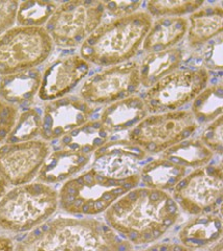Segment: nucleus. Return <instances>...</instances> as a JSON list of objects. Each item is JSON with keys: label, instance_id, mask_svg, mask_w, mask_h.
<instances>
[{"label": "nucleus", "instance_id": "27", "mask_svg": "<svg viewBox=\"0 0 223 251\" xmlns=\"http://www.w3.org/2000/svg\"><path fill=\"white\" fill-rule=\"evenodd\" d=\"M205 2L199 0H151L146 3V11L152 18L184 17L194 13Z\"/></svg>", "mask_w": 223, "mask_h": 251}, {"label": "nucleus", "instance_id": "4", "mask_svg": "<svg viewBox=\"0 0 223 251\" xmlns=\"http://www.w3.org/2000/svg\"><path fill=\"white\" fill-rule=\"evenodd\" d=\"M140 183L139 175L110 177L90 168L63 185L59 195L61 207L78 216L104 214L119 198Z\"/></svg>", "mask_w": 223, "mask_h": 251}, {"label": "nucleus", "instance_id": "6", "mask_svg": "<svg viewBox=\"0 0 223 251\" xmlns=\"http://www.w3.org/2000/svg\"><path fill=\"white\" fill-rule=\"evenodd\" d=\"M180 211L190 215L221 214L223 201L222 164H206L186 174L171 191Z\"/></svg>", "mask_w": 223, "mask_h": 251}, {"label": "nucleus", "instance_id": "14", "mask_svg": "<svg viewBox=\"0 0 223 251\" xmlns=\"http://www.w3.org/2000/svg\"><path fill=\"white\" fill-rule=\"evenodd\" d=\"M147 155L145 150L129 139L108 140L94 151L92 168L110 177H129L138 174L139 163Z\"/></svg>", "mask_w": 223, "mask_h": 251}, {"label": "nucleus", "instance_id": "1", "mask_svg": "<svg viewBox=\"0 0 223 251\" xmlns=\"http://www.w3.org/2000/svg\"><path fill=\"white\" fill-rule=\"evenodd\" d=\"M180 209L169 192L137 186L105 213V223L131 245H151L178 222Z\"/></svg>", "mask_w": 223, "mask_h": 251}, {"label": "nucleus", "instance_id": "30", "mask_svg": "<svg viewBox=\"0 0 223 251\" xmlns=\"http://www.w3.org/2000/svg\"><path fill=\"white\" fill-rule=\"evenodd\" d=\"M222 43H223V34H219L212 40L208 41L201 45L198 49H200L199 51V58L202 63L201 68L209 70H221L223 67L222 60Z\"/></svg>", "mask_w": 223, "mask_h": 251}, {"label": "nucleus", "instance_id": "2", "mask_svg": "<svg viewBox=\"0 0 223 251\" xmlns=\"http://www.w3.org/2000/svg\"><path fill=\"white\" fill-rule=\"evenodd\" d=\"M133 245L93 218H59L38 227L17 251H132Z\"/></svg>", "mask_w": 223, "mask_h": 251}, {"label": "nucleus", "instance_id": "35", "mask_svg": "<svg viewBox=\"0 0 223 251\" xmlns=\"http://www.w3.org/2000/svg\"><path fill=\"white\" fill-rule=\"evenodd\" d=\"M204 251H223V244H222V239L214 243L213 245L203 248Z\"/></svg>", "mask_w": 223, "mask_h": 251}, {"label": "nucleus", "instance_id": "21", "mask_svg": "<svg viewBox=\"0 0 223 251\" xmlns=\"http://www.w3.org/2000/svg\"><path fill=\"white\" fill-rule=\"evenodd\" d=\"M90 156L69 149L56 151L44 160L39 178L50 183L63 181L83 170L89 163Z\"/></svg>", "mask_w": 223, "mask_h": 251}, {"label": "nucleus", "instance_id": "24", "mask_svg": "<svg viewBox=\"0 0 223 251\" xmlns=\"http://www.w3.org/2000/svg\"><path fill=\"white\" fill-rule=\"evenodd\" d=\"M215 154L199 138H187L161 153L162 158L187 169H197L209 164Z\"/></svg>", "mask_w": 223, "mask_h": 251}, {"label": "nucleus", "instance_id": "26", "mask_svg": "<svg viewBox=\"0 0 223 251\" xmlns=\"http://www.w3.org/2000/svg\"><path fill=\"white\" fill-rule=\"evenodd\" d=\"M189 111L198 126L208 125L223 115L222 83L206 86L192 100Z\"/></svg>", "mask_w": 223, "mask_h": 251}, {"label": "nucleus", "instance_id": "9", "mask_svg": "<svg viewBox=\"0 0 223 251\" xmlns=\"http://www.w3.org/2000/svg\"><path fill=\"white\" fill-rule=\"evenodd\" d=\"M53 41L43 27L19 26L0 36V75L25 72L44 62Z\"/></svg>", "mask_w": 223, "mask_h": 251}, {"label": "nucleus", "instance_id": "5", "mask_svg": "<svg viewBox=\"0 0 223 251\" xmlns=\"http://www.w3.org/2000/svg\"><path fill=\"white\" fill-rule=\"evenodd\" d=\"M57 205V193L50 186L33 183L17 187L0 201V226L27 231L49 218Z\"/></svg>", "mask_w": 223, "mask_h": 251}, {"label": "nucleus", "instance_id": "12", "mask_svg": "<svg viewBox=\"0 0 223 251\" xmlns=\"http://www.w3.org/2000/svg\"><path fill=\"white\" fill-rule=\"evenodd\" d=\"M49 147L43 141L28 140L0 148V175L14 185L25 184L42 167Z\"/></svg>", "mask_w": 223, "mask_h": 251}, {"label": "nucleus", "instance_id": "10", "mask_svg": "<svg viewBox=\"0 0 223 251\" xmlns=\"http://www.w3.org/2000/svg\"><path fill=\"white\" fill-rule=\"evenodd\" d=\"M210 82L208 70L177 69L148 88L144 96L149 114L177 111L192 103Z\"/></svg>", "mask_w": 223, "mask_h": 251}, {"label": "nucleus", "instance_id": "28", "mask_svg": "<svg viewBox=\"0 0 223 251\" xmlns=\"http://www.w3.org/2000/svg\"><path fill=\"white\" fill-rule=\"evenodd\" d=\"M57 3L52 1H26L20 3L16 18L21 26L41 27L57 10Z\"/></svg>", "mask_w": 223, "mask_h": 251}, {"label": "nucleus", "instance_id": "3", "mask_svg": "<svg viewBox=\"0 0 223 251\" xmlns=\"http://www.w3.org/2000/svg\"><path fill=\"white\" fill-rule=\"evenodd\" d=\"M152 21L147 12L139 11L103 22L82 43L80 56L100 67L129 62L139 52Z\"/></svg>", "mask_w": 223, "mask_h": 251}, {"label": "nucleus", "instance_id": "17", "mask_svg": "<svg viewBox=\"0 0 223 251\" xmlns=\"http://www.w3.org/2000/svg\"><path fill=\"white\" fill-rule=\"evenodd\" d=\"M187 29V45L189 49H198L223 31V7L221 3H204L194 13L190 14Z\"/></svg>", "mask_w": 223, "mask_h": 251}, {"label": "nucleus", "instance_id": "33", "mask_svg": "<svg viewBox=\"0 0 223 251\" xmlns=\"http://www.w3.org/2000/svg\"><path fill=\"white\" fill-rule=\"evenodd\" d=\"M132 251H196L190 249L180 243H173V242H161V243H153L147 248L141 250H132Z\"/></svg>", "mask_w": 223, "mask_h": 251}, {"label": "nucleus", "instance_id": "15", "mask_svg": "<svg viewBox=\"0 0 223 251\" xmlns=\"http://www.w3.org/2000/svg\"><path fill=\"white\" fill-rule=\"evenodd\" d=\"M91 65L81 56L62 58L47 67L41 78L39 96L44 100L64 97L89 74Z\"/></svg>", "mask_w": 223, "mask_h": 251}, {"label": "nucleus", "instance_id": "13", "mask_svg": "<svg viewBox=\"0 0 223 251\" xmlns=\"http://www.w3.org/2000/svg\"><path fill=\"white\" fill-rule=\"evenodd\" d=\"M93 106L81 98H60L45 106L40 134L44 139L63 137L90 120Z\"/></svg>", "mask_w": 223, "mask_h": 251}, {"label": "nucleus", "instance_id": "18", "mask_svg": "<svg viewBox=\"0 0 223 251\" xmlns=\"http://www.w3.org/2000/svg\"><path fill=\"white\" fill-rule=\"evenodd\" d=\"M221 214L193 216L181 227L178 240L181 245L199 250L213 245L222 239Z\"/></svg>", "mask_w": 223, "mask_h": 251}, {"label": "nucleus", "instance_id": "8", "mask_svg": "<svg viewBox=\"0 0 223 251\" xmlns=\"http://www.w3.org/2000/svg\"><path fill=\"white\" fill-rule=\"evenodd\" d=\"M104 2L77 0L62 3L47 21L46 33L62 47H76L97 29L104 20Z\"/></svg>", "mask_w": 223, "mask_h": 251}, {"label": "nucleus", "instance_id": "31", "mask_svg": "<svg viewBox=\"0 0 223 251\" xmlns=\"http://www.w3.org/2000/svg\"><path fill=\"white\" fill-rule=\"evenodd\" d=\"M199 139L214 153L222 155L223 153V115L208 124L201 132Z\"/></svg>", "mask_w": 223, "mask_h": 251}, {"label": "nucleus", "instance_id": "32", "mask_svg": "<svg viewBox=\"0 0 223 251\" xmlns=\"http://www.w3.org/2000/svg\"><path fill=\"white\" fill-rule=\"evenodd\" d=\"M104 2L105 15L115 18H122L139 12L141 1H103Z\"/></svg>", "mask_w": 223, "mask_h": 251}, {"label": "nucleus", "instance_id": "23", "mask_svg": "<svg viewBox=\"0 0 223 251\" xmlns=\"http://www.w3.org/2000/svg\"><path fill=\"white\" fill-rule=\"evenodd\" d=\"M41 85V75L36 69L7 75L0 82V96L10 104H25L34 98Z\"/></svg>", "mask_w": 223, "mask_h": 251}, {"label": "nucleus", "instance_id": "20", "mask_svg": "<svg viewBox=\"0 0 223 251\" xmlns=\"http://www.w3.org/2000/svg\"><path fill=\"white\" fill-rule=\"evenodd\" d=\"M184 57L185 51L180 47L147 53L139 63L140 86L145 88L152 87L163 77L179 69Z\"/></svg>", "mask_w": 223, "mask_h": 251}, {"label": "nucleus", "instance_id": "19", "mask_svg": "<svg viewBox=\"0 0 223 251\" xmlns=\"http://www.w3.org/2000/svg\"><path fill=\"white\" fill-rule=\"evenodd\" d=\"M186 17H163L152 21L142 42V50L147 53L163 51L176 47L187 35Z\"/></svg>", "mask_w": 223, "mask_h": 251}, {"label": "nucleus", "instance_id": "16", "mask_svg": "<svg viewBox=\"0 0 223 251\" xmlns=\"http://www.w3.org/2000/svg\"><path fill=\"white\" fill-rule=\"evenodd\" d=\"M148 115L144 99L135 94L105 106L98 120L111 135L131 130Z\"/></svg>", "mask_w": 223, "mask_h": 251}, {"label": "nucleus", "instance_id": "22", "mask_svg": "<svg viewBox=\"0 0 223 251\" xmlns=\"http://www.w3.org/2000/svg\"><path fill=\"white\" fill-rule=\"evenodd\" d=\"M187 170L162 157L146 163L139 172L145 187L170 192L185 177Z\"/></svg>", "mask_w": 223, "mask_h": 251}, {"label": "nucleus", "instance_id": "29", "mask_svg": "<svg viewBox=\"0 0 223 251\" xmlns=\"http://www.w3.org/2000/svg\"><path fill=\"white\" fill-rule=\"evenodd\" d=\"M40 129L41 117L39 112L35 109H28L21 114L17 124L13 127L7 143L16 144L20 141H28L40 133Z\"/></svg>", "mask_w": 223, "mask_h": 251}, {"label": "nucleus", "instance_id": "11", "mask_svg": "<svg viewBox=\"0 0 223 251\" xmlns=\"http://www.w3.org/2000/svg\"><path fill=\"white\" fill-rule=\"evenodd\" d=\"M139 87V63L129 61L106 67L86 78L80 89V97L91 106H107L135 96Z\"/></svg>", "mask_w": 223, "mask_h": 251}, {"label": "nucleus", "instance_id": "34", "mask_svg": "<svg viewBox=\"0 0 223 251\" xmlns=\"http://www.w3.org/2000/svg\"><path fill=\"white\" fill-rule=\"evenodd\" d=\"M0 251H14L12 242L7 239L0 238Z\"/></svg>", "mask_w": 223, "mask_h": 251}, {"label": "nucleus", "instance_id": "7", "mask_svg": "<svg viewBox=\"0 0 223 251\" xmlns=\"http://www.w3.org/2000/svg\"><path fill=\"white\" fill-rule=\"evenodd\" d=\"M198 128L189 110L149 114L128 131L127 139L140 147L147 154H161L190 138Z\"/></svg>", "mask_w": 223, "mask_h": 251}, {"label": "nucleus", "instance_id": "25", "mask_svg": "<svg viewBox=\"0 0 223 251\" xmlns=\"http://www.w3.org/2000/svg\"><path fill=\"white\" fill-rule=\"evenodd\" d=\"M109 137L108 131L99 120H89L63 136L62 144L69 150L92 155L98 148L107 143Z\"/></svg>", "mask_w": 223, "mask_h": 251}]
</instances>
